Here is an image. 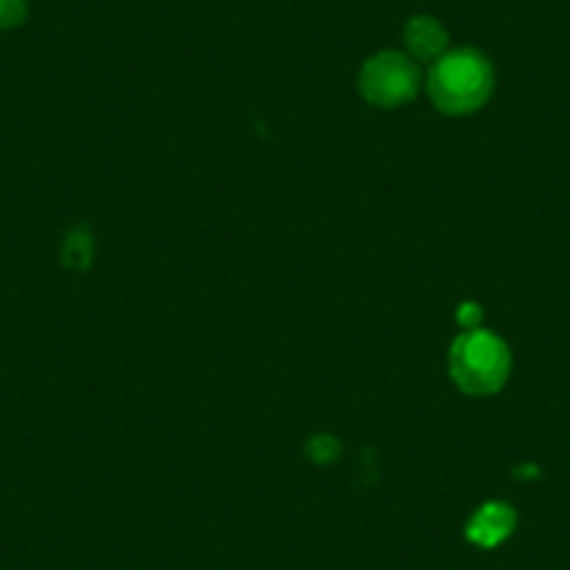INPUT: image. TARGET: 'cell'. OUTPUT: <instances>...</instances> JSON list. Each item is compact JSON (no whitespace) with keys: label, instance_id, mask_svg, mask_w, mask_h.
I'll use <instances>...</instances> for the list:
<instances>
[{"label":"cell","instance_id":"6da1fadb","mask_svg":"<svg viewBox=\"0 0 570 570\" xmlns=\"http://www.w3.org/2000/svg\"><path fill=\"white\" fill-rule=\"evenodd\" d=\"M495 73L475 48H459L436 59L428 73V96L445 115H473L490 101Z\"/></svg>","mask_w":570,"mask_h":570},{"label":"cell","instance_id":"7a4b0ae2","mask_svg":"<svg viewBox=\"0 0 570 570\" xmlns=\"http://www.w3.org/2000/svg\"><path fill=\"white\" fill-rule=\"evenodd\" d=\"M512 372V353L495 333L464 331L451 347V377L470 397H490L501 392Z\"/></svg>","mask_w":570,"mask_h":570},{"label":"cell","instance_id":"3957f363","mask_svg":"<svg viewBox=\"0 0 570 570\" xmlns=\"http://www.w3.org/2000/svg\"><path fill=\"white\" fill-rule=\"evenodd\" d=\"M361 96L381 109H397L420 92V68L403 51H381L370 57L358 76Z\"/></svg>","mask_w":570,"mask_h":570},{"label":"cell","instance_id":"277c9868","mask_svg":"<svg viewBox=\"0 0 570 570\" xmlns=\"http://www.w3.org/2000/svg\"><path fill=\"white\" fill-rule=\"evenodd\" d=\"M514 525H518L514 509L503 501H490L475 509L473 518L468 520L464 537L479 548H498L507 537H512Z\"/></svg>","mask_w":570,"mask_h":570},{"label":"cell","instance_id":"5b68a950","mask_svg":"<svg viewBox=\"0 0 570 570\" xmlns=\"http://www.w3.org/2000/svg\"><path fill=\"white\" fill-rule=\"evenodd\" d=\"M405 48L414 62H431L448 53V31L431 14H416L405 23Z\"/></svg>","mask_w":570,"mask_h":570},{"label":"cell","instance_id":"8992f818","mask_svg":"<svg viewBox=\"0 0 570 570\" xmlns=\"http://www.w3.org/2000/svg\"><path fill=\"white\" fill-rule=\"evenodd\" d=\"M92 257H96V240L87 227H76L65 235L62 244V263L73 272H85L90 268Z\"/></svg>","mask_w":570,"mask_h":570},{"label":"cell","instance_id":"52a82bcc","mask_svg":"<svg viewBox=\"0 0 570 570\" xmlns=\"http://www.w3.org/2000/svg\"><path fill=\"white\" fill-rule=\"evenodd\" d=\"M305 451H308V456L314 459L316 464L327 468V464H336L338 456H342V442L331 434H316V436H311Z\"/></svg>","mask_w":570,"mask_h":570},{"label":"cell","instance_id":"ba28073f","mask_svg":"<svg viewBox=\"0 0 570 570\" xmlns=\"http://www.w3.org/2000/svg\"><path fill=\"white\" fill-rule=\"evenodd\" d=\"M29 18V0H0V31L18 29Z\"/></svg>","mask_w":570,"mask_h":570},{"label":"cell","instance_id":"9c48e42d","mask_svg":"<svg viewBox=\"0 0 570 570\" xmlns=\"http://www.w3.org/2000/svg\"><path fill=\"white\" fill-rule=\"evenodd\" d=\"M481 308L475 303H462L456 311V322L464 327V331H479L481 327Z\"/></svg>","mask_w":570,"mask_h":570}]
</instances>
